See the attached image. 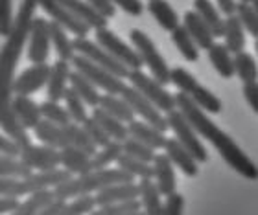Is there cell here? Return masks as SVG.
<instances>
[{
	"mask_svg": "<svg viewBox=\"0 0 258 215\" xmlns=\"http://www.w3.org/2000/svg\"><path fill=\"white\" fill-rule=\"evenodd\" d=\"M35 10H37V0H22L19 13L13 19V28L10 35H6V43L0 48V129L19 147H26L28 144H32V140L11 111L13 79H15L17 63L26 46L28 32L32 26V19L35 17Z\"/></svg>",
	"mask_w": 258,
	"mask_h": 215,
	"instance_id": "1",
	"label": "cell"
},
{
	"mask_svg": "<svg viewBox=\"0 0 258 215\" xmlns=\"http://www.w3.org/2000/svg\"><path fill=\"white\" fill-rule=\"evenodd\" d=\"M173 97H175V109L183 114L184 118L188 120V124L194 127V131H196L201 138L210 142L212 147L220 153L221 158H223L234 171L240 173V175L245 178H251V180H254V178L258 177L256 164L238 147L236 142L232 140L225 131H221L220 127L209 118V114L203 113V111L190 99L188 94L177 92Z\"/></svg>",
	"mask_w": 258,
	"mask_h": 215,
	"instance_id": "2",
	"label": "cell"
},
{
	"mask_svg": "<svg viewBox=\"0 0 258 215\" xmlns=\"http://www.w3.org/2000/svg\"><path fill=\"white\" fill-rule=\"evenodd\" d=\"M133 175L124 169H111V167H103V169H92L89 173L78 175V177H70L64 182L54 186V193L57 199H72L78 195L94 193L98 189L111 186V184L118 182H133Z\"/></svg>",
	"mask_w": 258,
	"mask_h": 215,
	"instance_id": "3",
	"label": "cell"
},
{
	"mask_svg": "<svg viewBox=\"0 0 258 215\" xmlns=\"http://www.w3.org/2000/svg\"><path fill=\"white\" fill-rule=\"evenodd\" d=\"M129 41L133 43L142 65L148 66V70L151 72V77L159 81L161 85H168L170 83V66L155 46V43L142 30H137V28L129 32Z\"/></svg>",
	"mask_w": 258,
	"mask_h": 215,
	"instance_id": "4",
	"label": "cell"
},
{
	"mask_svg": "<svg viewBox=\"0 0 258 215\" xmlns=\"http://www.w3.org/2000/svg\"><path fill=\"white\" fill-rule=\"evenodd\" d=\"M125 79H129V85L133 86V88H137L144 97H148L161 113L166 114L175 109V97H173L172 92H168L166 88H164V85H161L159 81H155L151 75L144 74L142 68L129 70Z\"/></svg>",
	"mask_w": 258,
	"mask_h": 215,
	"instance_id": "5",
	"label": "cell"
},
{
	"mask_svg": "<svg viewBox=\"0 0 258 215\" xmlns=\"http://www.w3.org/2000/svg\"><path fill=\"white\" fill-rule=\"evenodd\" d=\"M70 65H72V70H78L80 74H83L92 85L98 86V88H102L105 94L120 96V92L124 90L125 79L114 75L113 72L105 70L102 66L94 65L92 61H89L87 57H83V55L76 54L74 57H72V61H70Z\"/></svg>",
	"mask_w": 258,
	"mask_h": 215,
	"instance_id": "6",
	"label": "cell"
},
{
	"mask_svg": "<svg viewBox=\"0 0 258 215\" xmlns=\"http://www.w3.org/2000/svg\"><path fill=\"white\" fill-rule=\"evenodd\" d=\"M166 122H168V131H173V138L177 142H181L190 151V155L196 160L198 162L209 160V153H207V149H205L201 140H199V135L194 131V127L188 124V120L184 118L177 109L166 113Z\"/></svg>",
	"mask_w": 258,
	"mask_h": 215,
	"instance_id": "7",
	"label": "cell"
},
{
	"mask_svg": "<svg viewBox=\"0 0 258 215\" xmlns=\"http://www.w3.org/2000/svg\"><path fill=\"white\" fill-rule=\"evenodd\" d=\"M94 41H96L100 46H102L109 55H113L114 59L120 61L124 66H127L129 70H135V68H142V61H140L137 50L131 48L125 41L116 35L114 32H111L107 26L105 28H98L96 35H94Z\"/></svg>",
	"mask_w": 258,
	"mask_h": 215,
	"instance_id": "8",
	"label": "cell"
},
{
	"mask_svg": "<svg viewBox=\"0 0 258 215\" xmlns=\"http://www.w3.org/2000/svg\"><path fill=\"white\" fill-rule=\"evenodd\" d=\"M72 43H74L76 54L83 55V57H87L89 61H92L94 65L102 66V68H105V70H109V72H113L114 75H118L122 79L127 77V74H129L127 66H124L120 61L114 59L113 55H109L96 41H89L87 37H76Z\"/></svg>",
	"mask_w": 258,
	"mask_h": 215,
	"instance_id": "9",
	"label": "cell"
},
{
	"mask_svg": "<svg viewBox=\"0 0 258 215\" xmlns=\"http://www.w3.org/2000/svg\"><path fill=\"white\" fill-rule=\"evenodd\" d=\"M120 96L124 97L125 103L131 107L133 114H139L146 124L153 125L155 129L162 131V133H166V131H168L166 116H164V114H161V111H159V109H157L155 105L148 99V97L142 96L137 88H133L131 85H125L124 90L120 92Z\"/></svg>",
	"mask_w": 258,
	"mask_h": 215,
	"instance_id": "10",
	"label": "cell"
},
{
	"mask_svg": "<svg viewBox=\"0 0 258 215\" xmlns=\"http://www.w3.org/2000/svg\"><path fill=\"white\" fill-rule=\"evenodd\" d=\"M50 54L48 21L43 17H33L28 32V59L32 63H46Z\"/></svg>",
	"mask_w": 258,
	"mask_h": 215,
	"instance_id": "11",
	"label": "cell"
},
{
	"mask_svg": "<svg viewBox=\"0 0 258 215\" xmlns=\"http://www.w3.org/2000/svg\"><path fill=\"white\" fill-rule=\"evenodd\" d=\"M19 160L28 166L32 171H44L54 169L59 166V149L52 145H33L28 144L26 147H21Z\"/></svg>",
	"mask_w": 258,
	"mask_h": 215,
	"instance_id": "12",
	"label": "cell"
},
{
	"mask_svg": "<svg viewBox=\"0 0 258 215\" xmlns=\"http://www.w3.org/2000/svg\"><path fill=\"white\" fill-rule=\"evenodd\" d=\"M37 8L46 11L52 21L57 22L59 26H63L67 32H70L74 37H87L91 28L87 26L85 22H81L80 19H76L69 10H64L63 6L57 0H37Z\"/></svg>",
	"mask_w": 258,
	"mask_h": 215,
	"instance_id": "13",
	"label": "cell"
},
{
	"mask_svg": "<svg viewBox=\"0 0 258 215\" xmlns=\"http://www.w3.org/2000/svg\"><path fill=\"white\" fill-rule=\"evenodd\" d=\"M50 66L46 63H33L30 68L13 79V96H32L46 85Z\"/></svg>",
	"mask_w": 258,
	"mask_h": 215,
	"instance_id": "14",
	"label": "cell"
},
{
	"mask_svg": "<svg viewBox=\"0 0 258 215\" xmlns=\"http://www.w3.org/2000/svg\"><path fill=\"white\" fill-rule=\"evenodd\" d=\"M162 149H164V155L170 158L173 166L181 169V173H184L186 177H196L198 175L199 162L190 155V151L181 142H177L175 138H166Z\"/></svg>",
	"mask_w": 258,
	"mask_h": 215,
	"instance_id": "15",
	"label": "cell"
},
{
	"mask_svg": "<svg viewBox=\"0 0 258 215\" xmlns=\"http://www.w3.org/2000/svg\"><path fill=\"white\" fill-rule=\"evenodd\" d=\"M33 135L41 144L52 145L55 149H61L64 145H70V131L67 125H55L48 120L41 118L33 127Z\"/></svg>",
	"mask_w": 258,
	"mask_h": 215,
	"instance_id": "16",
	"label": "cell"
},
{
	"mask_svg": "<svg viewBox=\"0 0 258 215\" xmlns=\"http://www.w3.org/2000/svg\"><path fill=\"white\" fill-rule=\"evenodd\" d=\"M72 72V65L69 61L57 59L50 66L48 79H46V96L50 101H61L64 88L69 86V75Z\"/></svg>",
	"mask_w": 258,
	"mask_h": 215,
	"instance_id": "17",
	"label": "cell"
},
{
	"mask_svg": "<svg viewBox=\"0 0 258 215\" xmlns=\"http://www.w3.org/2000/svg\"><path fill=\"white\" fill-rule=\"evenodd\" d=\"M151 166H153V178H155V184L159 191H161V195H168L175 191L177 178H175V167L170 162V158L164 153L162 155L161 153H155Z\"/></svg>",
	"mask_w": 258,
	"mask_h": 215,
	"instance_id": "18",
	"label": "cell"
},
{
	"mask_svg": "<svg viewBox=\"0 0 258 215\" xmlns=\"http://www.w3.org/2000/svg\"><path fill=\"white\" fill-rule=\"evenodd\" d=\"M11 111L22 129H33L41 120L39 103L30 99V96H13L11 97Z\"/></svg>",
	"mask_w": 258,
	"mask_h": 215,
	"instance_id": "19",
	"label": "cell"
},
{
	"mask_svg": "<svg viewBox=\"0 0 258 215\" xmlns=\"http://www.w3.org/2000/svg\"><path fill=\"white\" fill-rule=\"evenodd\" d=\"M127 199H139V184L135 182L111 184V186L98 189L96 195H94L96 206L111 204V202H118V200H127Z\"/></svg>",
	"mask_w": 258,
	"mask_h": 215,
	"instance_id": "20",
	"label": "cell"
},
{
	"mask_svg": "<svg viewBox=\"0 0 258 215\" xmlns=\"http://www.w3.org/2000/svg\"><path fill=\"white\" fill-rule=\"evenodd\" d=\"M127 135L137 138L139 142H142V144H146L148 147L155 151L162 149V145L166 142L164 133L155 129L153 125L146 124L144 120H131L127 124Z\"/></svg>",
	"mask_w": 258,
	"mask_h": 215,
	"instance_id": "21",
	"label": "cell"
},
{
	"mask_svg": "<svg viewBox=\"0 0 258 215\" xmlns=\"http://www.w3.org/2000/svg\"><path fill=\"white\" fill-rule=\"evenodd\" d=\"M59 164L70 171L72 175H83V173L92 171L91 155L85 151L78 149L74 145H64L59 149Z\"/></svg>",
	"mask_w": 258,
	"mask_h": 215,
	"instance_id": "22",
	"label": "cell"
},
{
	"mask_svg": "<svg viewBox=\"0 0 258 215\" xmlns=\"http://www.w3.org/2000/svg\"><path fill=\"white\" fill-rule=\"evenodd\" d=\"M183 26L186 28V32H188V35L192 37V41L196 43V46L199 50H207L216 41L212 32L209 30V26L205 24L203 19L196 11H186L184 13Z\"/></svg>",
	"mask_w": 258,
	"mask_h": 215,
	"instance_id": "23",
	"label": "cell"
},
{
	"mask_svg": "<svg viewBox=\"0 0 258 215\" xmlns=\"http://www.w3.org/2000/svg\"><path fill=\"white\" fill-rule=\"evenodd\" d=\"M61 6H63L64 10H69L76 19H80L81 22H85L87 26L94 28H105L107 26V19L102 17L98 11H94L91 6L87 4V0H57Z\"/></svg>",
	"mask_w": 258,
	"mask_h": 215,
	"instance_id": "24",
	"label": "cell"
},
{
	"mask_svg": "<svg viewBox=\"0 0 258 215\" xmlns=\"http://www.w3.org/2000/svg\"><path fill=\"white\" fill-rule=\"evenodd\" d=\"M221 37L225 39V46L231 54H238V52L245 50V30L234 13L223 19V35Z\"/></svg>",
	"mask_w": 258,
	"mask_h": 215,
	"instance_id": "25",
	"label": "cell"
},
{
	"mask_svg": "<svg viewBox=\"0 0 258 215\" xmlns=\"http://www.w3.org/2000/svg\"><path fill=\"white\" fill-rule=\"evenodd\" d=\"M52 200H55L54 188H43L35 189L32 193H28V199L24 202H19L17 208L13 210L15 215H35L41 213L44 206H48Z\"/></svg>",
	"mask_w": 258,
	"mask_h": 215,
	"instance_id": "26",
	"label": "cell"
},
{
	"mask_svg": "<svg viewBox=\"0 0 258 215\" xmlns=\"http://www.w3.org/2000/svg\"><path fill=\"white\" fill-rule=\"evenodd\" d=\"M161 197L162 195H161V191H159V188H157V184L153 178H140L139 200L146 213L161 215V206H162Z\"/></svg>",
	"mask_w": 258,
	"mask_h": 215,
	"instance_id": "27",
	"label": "cell"
},
{
	"mask_svg": "<svg viewBox=\"0 0 258 215\" xmlns=\"http://www.w3.org/2000/svg\"><path fill=\"white\" fill-rule=\"evenodd\" d=\"M209 52V59L214 66V70L223 77V79H231L232 75H234V61H232V55L231 52L227 50L225 44L221 43H212L207 48Z\"/></svg>",
	"mask_w": 258,
	"mask_h": 215,
	"instance_id": "28",
	"label": "cell"
},
{
	"mask_svg": "<svg viewBox=\"0 0 258 215\" xmlns=\"http://www.w3.org/2000/svg\"><path fill=\"white\" fill-rule=\"evenodd\" d=\"M194 11L203 19L214 39H220L223 35V17L210 0H194Z\"/></svg>",
	"mask_w": 258,
	"mask_h": 215,
	"instance_id": "29",
	"label": "cell"
},
{
	"mask_svg": "<svg viewBox=\"0 0 258 215\" xmlns=\"http://www.w3.org/2000/svg\"><path fill=\"white\" fill-rule=\"evenodd\" d=\"M91 118L96 122L100 127H102L105 133L109 135V138L111 140H116V142H122L127 138V125L124 124V122H120V120H116L114 116H111L109 113H105L103 109L100 107H94V111H92Z\"/></svg>",
	"mask_w": 258,
	"mask_h": 215,
	"instance_id": "30",
	"label": "cell"
},
{
	"mask_svg": "<svg viewBox=\"0 0 258 215\" xmlns=\"http://www.w3.org/2000/svg\"><path fill=\"white\" fill-rule=\"evenodd\" d=\"M48 33H50V44H54L57 59L63 61H72V57L76 55L74 43L70 41L69 33L63 26H59L57 22H48Z\"/></svg>",
	"mask_w": 258,
	"mask_h": 215,
	"instance_id": "31",
	"label": "cell"
},
{
	"mask_svg": "<svg viewBox=\"0 0 258 215\" xmlns=\"http://www.w3.org/2000/svg\"><path fill=\"white\" fill-rule=\"evenodd\" d=\"M69 83H70V88L83 99L85 105L98 107V101H100V88L92 85L85 75L80 74L78 70H72L69 75Z\"/></svg>",
	"mask_w": 258,
	"mask_h": 215,
	"instance_id": "32",
	"label": "cell"
},
{
	"mask_svg": "<svg viewBox=\"0 0 258 215\" xmlns=\"http://www.w3.org/2000/svg\"><path fill=\"white\" fill-rule=\"evenodd\" d=\"M148 11L159 22V26L162 30H166V32H172L173 28L179 26L177 11L173 10L170 2H166V0H150L148 2Z\"/></svg>",
	"mask_w": 258,
	"mask_h": 215,
	"instance_id": "33",
	"label": "cell"
},
{
	"mask_svg": "<svg viewBox=\"0 0 258 215\" xmlns=\"http://www.w3.org/2000/svg\"><path fill=\"white\" fill-rule=\"evenodd\" d=\"M98 107L103 109L105 113H109L111 116H114L116 120L129 124L131 120H135V114L131 111L125 99L122 96H114V94H100V101Z\"/></svg>",
	"mask_w": 258,
	"mask_h": 215,
	"instance_id": "34",
	"label": "cell"
},
{
	"mask_svg": "<svg viewBox=\"0 0 258 215\" xmlns=\"http://www.w3.org/2000/svg\"><path fill=\"white\" fill-rule=\"evenodd\" d=\"M172 43L175 44V48L179 50V54L183 55L188 63H196L199 57V48L196 46V43L192 41V37L188 35L186 28L183 24H179L172 30Z\"/></svg>",
	"mask_w": 258,
	"mask_h": 215,
	"instance_id": "35",
	"label": "cell"
},
{
	"mask_svg": "<svg viewBox=\"0 0 258 215\" xmlns=\"http://www.w3.org/2000/svg\"><path fill=\"white\" fill-rule=\"evenodd\" d=\"M196 105H198L203 113L207 114H220L221 113V99L216 96L214 92H210L207 86L198 85L192 92L188 94Z\"/></svg>",
	"mask_w": 258,
	"mask_h": 215,
	"instance_id": "36",
	"label": "cell"
},
{
	"mask_svg": "<svg viewBox=\"0 0 258 215\" xmlns=\"http://www.w3.org/2000/svg\"><path fill=\"white\" fill-rule=\"evenodd\" d=\"M234 15L238 17L240 24L243 30L251 35L253 39L258 37V15H256V4H249V2H236V10Z\"/></svg>",
	"mask_w": 258,
	"mask_h": 215,
	"instance_id": "37",
	"label": "cell"
},
{
	"mask_svg": "<svg viewBox=\"0 0 258 215\" xmlns=\"http://www.w3.org/2000/svg\"><path fill=\"white\" fill-rule=\"evenodd\" d=\"M116 166H118L120 169H124V171L131 173L133 177L153 178V166H151L150 162L133 158V156L125 155V153H122V155L116 158Z\"/></svg>",
	"mask_w": 258,
	"mask_h": 215,
	"instance_id": "38",
	"label": "cell"
},
{
	"mask_svg": "<svg viewBox=\"0 0 258 215\" xmlns=\"http://www.w3.org/2000/svg\"><path fill=\"white\" fill-rule=\"evenodd\" d=\"M234 61V74L243 81V83H249V81H256V63H254V57L251 54H247L245 50L234 54L232 57Z\"/></svg>",
	"mask_w": 258,
	"mask_h": 215,
	"instance_id": "39",
	"label": "cell"
},
{
	"mask_svg": "<svg viewBox=\"0 0 258 215\" xmlns=\"http://www.w3.org/2000/svg\"><path fill=\"white\" fill-rule=\"evenodd\" d=\"M120 155H122V144L116 140H111L107 145L100 147V151H96V153L91 156L92 169H103V167H109L111 164L116 162V158H118Z\"/></svg>",
	"mask_w": 258,
	"mask_h": 215,
	"instance_id": "40",
	"label": "cell"
},
{
	"mask_svg": "<svg viewBox=\"0 0 258 215\" xmlns=\"http://www.w3.org/2000/svg\"><path fill=\"white\" fill-rule=\"evenodd\" d=\"M63 101H64V105H67V113H69V116H70V122L80 124V125L83 124V120L89 116L85 111V103H83V99H81L70 86L64 88Z\"/></svg>",
	"mask_w": 258,
	"mask_h": 215,
	"instance_id": "41",
	"label": "cell"
},
{
	"mask_svg": "<svg viewBox=\"0 0 258 215\" xmlns=\"http://www.w3.org/2000/svg\"><path fill=\"white\" fill-rule=\"evenodd\" d=\"M30 193L24 177H10V175H0V195L4 197H26Z\"/></svg>",
	"mask_w": 258,
	"mask_h": 215,
	"instance_id": "42",
	"label": "cell"
},
{
	"mask_svg": "<svg viewBox=\"0 0 258 215\" xmlns=\"http://www.w3.org/2000/svg\"><path fill=\"white\" fill-rule=\"evenodd\" d=\"M142 206H140L139 199H127V200H118V202H111V204L100 206L98 211H92L96 215H135L140 213Z\"/></svg>",
	"mask_w": 258,
	"mask_h": 215,
	"instance_id": "43",
	"label": "cell"
},
{
	"mask_svg": "<svg viewBox=\"0 0 258 215\" xmlns=\"http://www.w3.org/2000/svg\"><path fill=\"white\" fill-rule=\"evenodd\" d=\"M120 144H122V153L133 156V158H139V160L150 162V164L153 162V156H155V153H157L155 149L148 147V145L139 142L137 138H133V136H127V138L122 140Z\"/></svg>",
	"mask_w": 258,
	"mask_h": 215,
	"instance_id": "44",
	"label": "cell"
},
{
	"mask_svg": "<svg viewBox=\"0 0 258 215\" xmlns=\"http://www.w3.org/2000/svg\"><path fill=\"white\" fill-rule=\"evenodd\" d=\"M39 111H41V118L48 120L55 125H67L70 124V116L67 113V109L61 107L59 101H43L39 105Z\"/></svg>",
	"mask_w": 258,
	"mask_h": 215,
	"instance_id": "45",
	"label": "cell"
},
{
	"mask_svg": "<svg viewBox=\"0 0 258 215\" xmlns=\"http://www.w3.org/2000/svg\"><path fill=\"white\" fill-rule=\"evenodd\" d=\"M170 83H173L179 88V92H184V94H190L199 85V81L183 66L170 68Z\"/></svg>",
	"mask_w": 258,
	"mask_h": 215,
	"instance_id": "46",
	"label": "cell"
},
{
	"mask_svg": "<svg viewBox=\"0 0 258 215\" xmlns=\"http://www.w3.org/2000/svg\"><path fill=\"white\" fill-rule=\"evenodd\" d=\"M32 169L24 166L19 158H10V156L0 155V175H10V177H28Z\"/></svg>",
	"mask_w": 258,
	"mask_h": 215,
	"instance_id": "47",
	"label": "cell"
},
{
	"mask_svg": "<svg viewBox=\"0 0 258 215\" xmlns=\"http://www.w3.org/2000/svg\"><path fill=\"white\" fill-rule=\"evenodd\" d=\"M81 129L85 131L87 136L91 138L94 144L98 145V147H103V145H107L109 142H111V138H109V135L105 133V131L100 127V125L94 122V120L91 118V116H87L85 120H83V124H81Z\"/></svg>",
	"mask_w": 258,
	"mask_h": 215,
	"instance_id": "48",
	"label": "cell"
},
{
	"mask_svg": "<svg viewBox=\"0 0 258 215\" xmlns=\"http://www.w3.org/2000/svg\"><path fill=\"white\" fill-rule=\"evenodd\" d=\"M13 19V0H0V37L10 35Z\"/></svg>",
	"mask_w": 258,
	"mask_h": 215,
	"instance_id": "49",
	"label": "cell"
},
{
	"mask_svg": "<svg viewBox=\"0 0 258 215\" xmlns=\"http://www.w3.org/2000/svg\"><path fill=\"white\" fill-rule=\"evenodd\" d=\"M166 200L162 202L161 206V213L162 215H181L184 210V197L177 191H172V193L164 195Z\"/></svg>",
	"mask_w": 258,
	"mask_h": 215,
	"instance_id": "50",
	"label": "cell"
},
{
	"mask_svg": "<svg viewBox=\"0 0 258 215\" xmlns=\"http://www.w3.org/2000/svg\"><path fill=\"white\" fill-rule=\"evenodd\" d=\"M87 4L91 6L94 11H98L102 17H105L107 21L116 15V8H114V4L111 0H87Z\"/></svg>",
	"mask_w": 258,
	"mask_h": 215,
	"instance_id": "51",
	"label": "cell"
},
{
	"mask_svg": "<svg viewBox=\"0 0 258 215\" xmlns=\"http://www.w3.org/2000/svg\"><path fill=\"white\" fill-rule=\"evenodd\" d=\"M111 2L114 6H118L122 11H125L127 15L139 17L144 11V2L142 0H111Z\"/></svg>",
	"mask_w": 258,
	"mask_h": 215,
	"instance_id": "52",
	"label": "cell"
},
{
	"mask_svg": "<svg viewBox=\"0 0 258 215\" xmlns=\"http://www.w3.org/2000/svg\"><path fill=\"white\" fill-rule=\"evenodd\" d=\"M19 153H21V147L11 140L8 135L0 133V155L10 156V158H19Z\"/></svg>",
	"mask_w": 258,
	"mask_h": 215,
	"instance_id": "53",
	"label": "cell"
},
{
	"mask_svg": "<svg viewBox=\"0 0 258 215\" xmlns=\"http://www.w3.org/2000/svg\"><path fill=\"white\" fill-rule=\"evenodd\" d=\"M243 97L249 103V107L253 109L254 113H258V86L256 81H249L243 83Z\"/></svg>",
	"mask_w": 258,
	"mask_h": 215,
	"instance_id": "54",
	"label": "cell"
},
{
	"mask_svg": "<svg viewBox=\"0 0 258 215\" xmlns=\"http://www.w3.org/2000/svg\"><path fill=\"white\" fill-rule=\"evenodd\" d=\"M21 200L17 199V197H4V195H0V213H13V210L17 208Z\"/></svg>",
	"mask_w": 258,
	"mask_h": 215,
	"instance_id": "55",
	"label": "cell"
},
{
	"mask_svg": "<svg viewBox=\"0 0 258 215\" xmlns=\"http://www.w3.org/2000/svg\"><path fill=\"white\" fill-rule=\"evenodd\" d=\"M218 2V11L223 15H232L236 10V0H216Z\"/></svg>",
	"mask_w": 258,
	"mask_h": 215,
	"instance_id": "56",
	"label": "cell"
},
{
	"mask_svg": "<svg viewBox=\"0 0 258 215\" xmlns=\"http://www.w3.org/2000/svg\"><path fill=\"white\" fill-rule=\"evenodd\" d=\"M242 2H249V4H256V0H242Z\"/></svg>",
	"mask_w": 258,
	"mask_h": 215,
	"instance_id": "57",
	"label": "cell"
}]
</instances>
